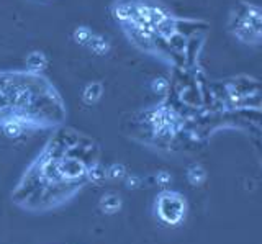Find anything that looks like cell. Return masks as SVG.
Returning <instances> with one entry per match:
<instances>
[{
  "label": "cell",
  "mask_w": 262,
  "mask_h": 244,
  "mask_svg": "<svg viewBox=\"0 0 262 244\" xmlns=\"http://www.w3.org/2000/svg\"><path fill=\"white\" fill-rule=\"evenodd\" d=\"M156 215L162 223L177 226L187 215V202L179 192L164 190L156 198Z\"/></svg>",
  "instance_id": "obj_1"
},
{
  "label": "cell",
  "mask_w": 262,
  "mask_h": 244,
  "mask_svg": "<svg viewBox=\"0 0 262 244\" xmlns=\"http://www.w3.org/2000/svg\"><path fill=\"white\" fill-rule=\"evenodd\" d=\"M126 177V167L120 164V162H115V164L106 167V179L110 181H123Z\"/></svg>",
  "instance_id": "obj_8"
},
{
  "label": "cell",
  "mask_w": 262,
  "mask_h": 244,
  "mask_svg": "<svg viewBox=\"0 0 262 244\" xmlns=\"http://www.w3.org/2000/svg\"><path fill=\"white\" fill-rule=\"evenodd\" d=\"M94 35H95V33H94V31L90 30L89 27L80 25V27H77L76 30H74L72 38H74V41H76L77 45L87 48V46H89V43H90V39L94 38Z\"/></svg>",
  "instance_id": "obj_6"
},
{
  "label": "cell",
  "mask_w": 262,
  "mask_h": 244,
  "mask_svg": "<svg viewBox=\"0 0 262 244\" xmlns=\"http://www.w3.org/2000/svg\"><path fill=\"white\" fill-rule=\"evenodd\" d=\"M166 85H167V84H166V82H164V80H162V77H159V79H156V80H154V82H152V88H154V91H156V92H159V94L162 92V88H164V87H166Z\"/></svg>",
  "instance_id": "obj_11"
},
{
  "label": "cell",
  "mask_w": 262,
  "mask_h": 244,
  "mask_svg": "<svg viewBox=\"0 0 262 244\" xmlns=\"http://www.w3.org/2000/svg\"><path fill=\"white\" fill-rule=\"evenodd\" d=\"M121 205H123L121 198L118 197V195H115V193H106V195H103V198L100 200V208H102L103 213H106V215L117 213V211L121 208Z\"/></svg>",
  "instance_id": "obj_4"
},
{
  "label": "cell",
  "mask_w": 262,
  "mask_h": 244,
  "mask_svg": "<svg viewBox=\"0 0 262 244\" xmlns=\"http://www.w3.org/2000/svg\"><path fill=\"white\" fill-rule=\"evenodd\" d=\"M139 179L136 175H126L125 177V185L128 187V189H136V187H139Z\"/></svg>",
  "instance_id": "obj_9"
},
{
  "label": "cell",
  "mask_w": 262,
  "mask_h": 244,
  "mask_svg": "<svg viewBox=\"0 0 262 244\" xmlns=\"http://www.w3.org/2000/svg\"><path fill=\"white\" fill-rule=\"evenodd\" d=\"M103 95V85L100 82H90L84 87L82 92V100L87 105H95Z\"/></svg>",
  "instance_id": "obj_3"
},
{
  "label": "cell",
  "mask_w": 262,
  "mask_h": 244,
  "mask_svg": "<svg viewBox=\"0 0 262 244\" xmlns=\"http://www.w3.org/2000/svg\"><path fill=\"white\" fill-rule=\"evenodd\" d=\"M48 66V58L43 51H31L27 56V68L31 74H38V72L45 71Z\"/></svg>",
  "instance_id": "obj_2"
},
{
  "label": "cell",
  "mask_w": 262,
  "mask_h": 244,
  "mask_svg": "<svg viewBox=\"0 0 262 244\" xmlns=\"http://www.w3.org/2000/svg\"><path fill=\"white\" fill-rule=\"evenodd\" d=\"M89 50L90 51H94L97 56H105V54H108L110 50H112V45L108 43V39L100 36V35H94V38L90 39V43H89Z\"/></svg>",
  "instance_id": "obj_5"
},
{
  "label": "cell",
  "mask_w": 262,
  "mask_h": 244,
  "mask_svg": "<svg viewBox=\"0 0 262 244\" xmlns=\"http://www.w3.org/2000/svg\"><path fill=\"white\" fill-rule=\"evenodd\" d=\"M156 181H158L159 185H166L170 181V175L167 172H164V170H161V172L158 174V177H156Z\"/></svg>",
  "instance_id": "obj_10"
},
{
  "label": "cell",
  "mask_w": 262,
  "mask_h": 244,
  "mask_svg": "<svg viewBox=\"0 0 262 244\" xmlns=\"http://www.w3.org/2000/svg\"><path fill=\"white\" fill-rule=\"evenodd\" d=\"M187 179L188 182L192 185H202L205 182V179H207V172H205V169L202 166H190L187 170Z\"/></svg>",
  "instance_id": "obj_7"
}]
</instances>
